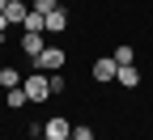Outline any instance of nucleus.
<instances>
[{
    "label": "nucleus",
    "instance_id": "obj_1",
    "mask_svg": "<svg viewBox=\"0 0 153 140\" xmlns=\"http://www.w3.org/2000/svg\"><path fill=\"white\" fill-rule=\"evenodd\" d=\"M64 64H68V51H64V47H43V51L30 59L34 72H60Z\"/></svg>",
    "mask_w": 153,
    "mask_h": 140
},
{
    "label": "nucleus",
    "instance_id": "obj_2",
    "mask_svg": "<svg viewBox=\"0 0 153 140\" xmlns=\"http://www.w3.org/2000/svg\"><path fill=\"white\" fill-rule=\"evenodd\" d=\"M22 89H26V98H30V102H47V98H51L47 72H30V76H22Z\"/></svg>",
    "mask_w": 153,
    "mask_h": 140
},
{
    "label": "nucleus",
    "instance_id": "obj_3",
    "mask_svg": "<svg viewBox=\"0 0 153 140\" xmlns=\"http://www.w3.org/2000/svg\"><path fill=\"white\" fill-rule=\"evenodd\" d=\"M68 136H72V123H68L64 115H55V119L43 123V140H68Z\"/></svg>",
    "mask_w": 153,
    "mask_h": 140
},
{
    "label": "nucleus",
    "instance_id": "obj_4",
    "mask_svg": "<svg viewBox=\"0 0 153 140\" xmlns=\"http://www.w3.org/2000/svg\"><path fill=\"white\" fill-rule=\"evenodd\" d=\"M115 72H119V64H115L111 55H102V59H94V81H115Z\"/></svg>",
    "mask_w": 153,
    "mask_h": 140
},
{
    "label": "nucleus",
    "instance_id": "obj_5",
    "mask_svg": "<svg viewBox=\"0 0 153 140\" xmlns=\"http://www.w3.org/2000/svg\"><path fill=\"white\" fill-rule=\"evenodd\" d=\"M43 26H47V34H64V30H68V9L60 4L55 13H47V17H43Z\"/></svg>",
    "mask_w": 153,
    "mask_h": 140
},
{
    "label": "nucleus",
    "instance_id": "obj_6",
    "mask_svg": "<svg viewBox=\"0 0 153 140\" xmlns=\"http://www.w3.org/2000/svg\"><path fill=\"white\" fill-rule=\"evenodd\" d=\"M4 17H9L13 26H22L26 17H30V4H26V0H9V4H4Z\"/></svg>",
    "mask_w": 153,
    "mask_h": 140
},
{
    "label": "nucleus",
    "instance_id": "obj_7",
    "mask_svg": "<svg viewBox=\"0 0 153 140\" xmlns=\"http://www.w3.org/2000/svg\"><path fill=\"white\" fill-rule=\"evenodd\" d=\"M115 81H119L123 89H136V85H140V68H136V64H123L119 72H115Z\"/></svg>",
    "mask_w": 153,
    "mask_h": 140
},
{
    "label": "nucleus",
    "instance_id": "obj_8",
    "mask_svg": "<svg viewBox=\"0 0 153 140\" xmlns=\"http://www.w3.org/2000/svg\"><path fill=\"white\" fill-rule=\"evenodd\" d=\"M17 85H22V68L4 64V68H0V89H17Z\"/></svg>",
    "mask_w": 153,
    "mask_h": 140
},
{
    "label": "nucleus",
    "instance_id": "obj_9",
    "mask_svg": "<svg viewBox=\"0 0 153 140\" xmlns=\"http://www.w3.org/2000/svg\"><path fill=\"white\" fill-rule=\"evenodd\" d=\"M43 47H47V43H43V34H22V51H26L30 59H34L38 51H43Z\"/></svg>",
    "mask_w": 153,
    "mask_h": 140
},
{
    "label": "nucleus",
    "instance_id": "obj_10",
    "mask_svg": "<svg viewBox=\"0 0 153 140\" xmlns=\"http://www.w3.org/2000/svg\"><path fill=\"white\" fill-rule=\"evenodd\" d=\"M22 30H26V34H47V26H43V13H34V9H30V17L22 21Z\"/></svg>",
    "mask_w": 153,
    "mask_h": 140
},
{
    "label": "nucleus",
    "instance_id": "obj_11",
    "mask_svg": "<svg viewBox=\"0 0 153 140\" xmlns=\"http://www.w3.org/2000/svg\"><path fill=\"white\" fill-rule=\"evenodd\" d=\"M60 4H64V0H30V9H34V13H43V17H47V13H55Z\"/></svg>",
    "mask_w": 153,
    "mask_h": 140
},
{
    "label": "nucleus",
    "instance_id": "obj_12",
    "mask_svg": "<svg viewBox=\"0 0 153 140\" xmlns=\"http://www.w3.org/2000/svg\"><path fill=\"white\" fill-rule=\"evenodd\" d=\"M111 59L123 68V64H136V51H132V47H115V55H111Z\"/></svg>",
    "mask_w": 153,
    "mask_h": 140
},
{
    "label": "nucleus",
    "instance_id": "obj_13",
    "mask_svg": "<svg viewBox=\"0 0 153 140\" xmlns=\"http://www.w3.org/2000/svg\"><path fill=\"white\" fill-rule=\"evenodd\" d=\"M4 93H9V106H13V110H22V106L30 102V98H26V89H22V85H17V89H4Z\"/></svg>",
    "mask_w": 153,
    "mask_h": 140
},
{
    "label": "nucleus",
    "instance_id": "obj_14",
    "mask_svg": "<svg viewBox=\"0 0 153 140\" xmlns=\"http://www.w3.org/2000/svg\"><path fill=\"white\" fill-rule=\"evenodd\" d=\"M47 85H51V93H64L68 89V81H64L60 72H47Z\"/></svg>",
    "mask_w": 153,
    "mask_h": 140
},
{
    "label": "nucleus",
    "instance_id": "obj_15",
    "mask_svg": "<svg viewBox=\"0 0 153 140\" xmlns=\"http://www.w3.org/2000/svg\"><path fill=\"white\" fill-rule=\"evenodd\" d=\"M72 140H98V136H94L89 123H76V127H72Z\"/></svg>",
    "mask_w": 153,
    "mask_h": 140
},
{
    "label": "nucleus",
    "instance_id": "obj_16",
    "mask_svg": "<svg viewBox=\"0 0 153 140\" xmlns=\"http://www.w3.org/2000/svg\"><path fill=\"white\" fill-rule=\"evenodd\" d=\"M4 4H9V0H0V13H4Z\"/></svg>",
    "mask_w": 153,
    "mask_h": 140
},
{
    "label": "nucleus",
    "instance_id": "obj_17",
    "mask_svg": "<svg viewBox=\"0 0 153 140\" xmlns=\"http://www.w3.org/2000/svg\"><path fill=\"white\" fill-rule=\"evenodd\" d=\"M0 43H4V38H0Z\"/></svg>",
    "mask_w": 153,
    "mask_h": 140
},
{
    "label": "nucleus",
    "instance_id": "obj_18",
    "mask_svg": "<svg viewBox=\"0 0 153 140\" xmlns=\"http://www.w3.org/2000/svg\"><path fill=\"white\" fill-rule=\"evenodd\" d=\"M68 140H72V136H68Z\"/></svg>",
    "mask_w": 153,
    "mask_h": 140
}]
</instances>
